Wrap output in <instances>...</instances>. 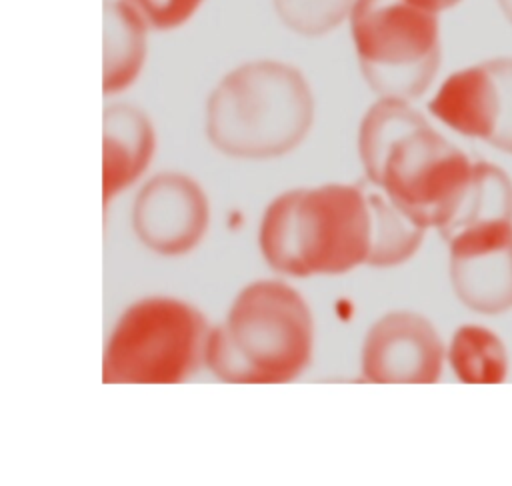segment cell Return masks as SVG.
Instances as JSON below:
<instances>
[{
  "mask_svg": "<svg viewBox=\"0 0 512 486\" xmlns=\"http://www.w3.org/2000/svg\"><path fill=\"white\" fill-rule=\"evenodd\" d=\"M360 158L368 180L424 228H442L452 218L474 166L398 98H382L366 112Z\"/></svg>",
  "mask_w": 512,
  "mask_h": 486,
  "instance_id": "obj_1",
  "label": "cell"
},
{
  "mask_svg": "<svg viewBox=\"0 0 512 486\" xmlns=\"http://www.w3.org/2000/svg\"><path fill=\"white\" fill-rule=\"evenodd\" d=\"M258 240L278 272H348L368 262L374 250L376 186L328 184L286 192L268 206Z\"/></svg>",
  "mask_w": 512,
  "mask_h": 486,
  "instance_id": "obj_2",
  "label": "cell"
},
{
  "mask_svg": "<svg viewBox=\"0 0 512 486\" xmlns=\"http://www.w3.org/2000/svg\"><path fill=\"white\" fill-rule=\"evenodd\" d=\"M312 334L306 300L288 284L262 280L246 286L210 332L206 362L226 382H286L308 366Z\"/></svg>",
  "mask_w": 512,
  "mask_h": 486,
  "instance_id": "obj_3",
  "label": "cell"
},
{
  "mask_svg": "<svg viewBox=\"0 0 512 486\" xmlns=\"http://www.w3.org/2000/svg\"><path fill=\"white\" fill-rule=\"evenodd\" d=\"M314 116L306 78L282 62H250L230 72L212 92L206 132L236 158H272L302 142Z\"/></svg>",
  "mask_w": 512,
  "mask_h": 486,
  "instance_id": "obj_4",
  "label": "cell"
},
{
  "mask_svg": "<svg viewBox=\"0 0 512 486\" xmlns=\"http://www.w3.org/2000/svg\"><path fill=\"white\" fill-rule=\"evenodd\" d=\"M438 12L422 0H356L352 38L362 74L382 98L412 100L440 66Z\"/></svg>",
  "mask_w": 512,
  "mask_h": 486,
  "instance_id": "obj_5",
  "label": "cell"
},
{
  "mask_svg": "<svg viewBox=\"0 0 512 486\" xmlns=\"http://www.w3.org/2000/svg\"><path fill=\"white\" fill-rule=\"evenodd\" d=\"M204 316L176 298H146L118 320L104 352L102 380L170 384L188 378L206 358Z\"/></svg>",
  "mask_w": 512,
  "mask_h": 486,
  "instance_id": "obj_6",
  "label": "cell"
},
{
  "mask_svg": "<svg viewBox=\"0 0 512 486\" xmlns=\"http://www.w3.org/2000/svg\"><path fill=\"white\" fill-rule=\"evenodd\" d=\"M428 110L452 130L512 154V58H494L454 72Z\"/></svg>",
  "mask_w": 512,
  "mask_h": 486,
  "instance_id": "obj_7",
  "label": "cell"
},
{
  "mask_svg": "<svg viewBox=\"0 0 512 486\" xmlns=\"http://www.w3.org/2000/svg\"><path fill=\"white\" fill-rule=\"evenodd\" d=\"M450 242V278L462 304L480 314L512 308V222L468 228Z\"/></svg>",
  "mask_w": 512,
  "mask_h": 486,
  "instance_id": "obj_8",
  "label": "cell"
},
{
  "mask_svg": "<svg viewBox=\"0 0 512 486\" xmlns=\"http://www.w3.org/2000/svg\"><path fill=\"white\" fill-rule=\"evenodd\" d=\"M208 216L202 188L184 174L166 172L140 190L134 204V230L148 248L178 256L202 240Z\"/></svg>",
  "mask_w": 512,
  "mask_h": 486,
  "instance_id": "obj_9",
  "label": "cell"
},
{
  "mask_svg": "<svg viewBox=\"0 0 512 486\" xmlns=\"http://www.w3.org/2000/svg\"><path fill=\"white\" fill-rule=\"evenodd\" d=\"M442 358V340L424 316L392 312L366 334L362 370L372 382H436Z\"/></svg>",
  "mask_w": 512,
  "mask_h": 486,
  "instance_id": "obj_10",
  "label": "cell"
},
{
  "mask_svg": "<svg viewBox=\"0 0 512 486\" xmlns=\"http://www.w3.org/2000/svg\"><path fill=\"white\" fill-rule=\"evenodd\" d=\"M156 138L146 114L116 104L104 112V202L130 186L150 164Z\"/></svg>",
  "mask_w": 512,
  "mask_h": 486,
  "instance_id": "obj_11",
  "label": "cell"
},
{
  "mask_svg": "<svg viewBox=\"0 0 512 486\" xmlns=\"http://www.w3.org/2000/svg\"><path fill=\"white\" fill-rule=\"evenodd\" d=\"M146 58V22L126 2L104 4V92L128 88Z\"/></svg>",
  "mask_w": 512,
  "mask_h": 486,
  "instance_id": "obj_12",
  "label": "cell"
},
{
  "mask_svg": "<svg viewBox=\"0 0 512 486\" xmlns=\"http://www.w3.org/2000/svg\"><path fill=\"white\" fill-rule=\"evenodd\" d=\"M490 222H512V180L490 162H474L468 186L440 232L452 240L468 228Z\"/></svg>",
  "mask_w": 512,
  "mask_h": 486,
  "instance_id": "obj_13",
  "label": "cell"
},
{
  "mask_svg": "<svg viewBox=\"0 0 512 486\" xmlns=\"http://www.w3.org/2000/svg\"><path fill=\"white\" fill-rule=\"evenodd\" d=\"M454 374L468 384H498L508 376V354L500 336L484 326H462L450 344Z\"/></svg>",
  "mask_w": 512,
  "mask_h": 486,
  "instance_id": "obj_14",
  "label": "cell"
},
{
  "mask_svg": "<svg viewBox=\"0 0 512 486\" xmlns=\"http://www.w3.org/2000/svg\"><path fill=\"white\" fill-rule=\"evenodd\" d=\"M356 0H274L282 22L298 34L318 36L338 26Z\"/></svg>",
  "mask_w": 512,
  "mask_h": 486,
  "instance_id": "obj_15",
  "label": "cell"
},
{
  "mask_svg": "<svg viewBox=\"0 0 512 486\" xmlns=\"http://www.w3.org/2000/svg\"><path fill=\"white\" fill-rule=\"evenodd\" d=\"M146 24L158 30L182 26L202 4V0H126Z\"/></svg>",
  "mask_w": 512,
  "mask_h": 486,
  "instance_id": "obj_16",
  "label": "cell"
},
{
  "mask_svg": "<svg viewBox=\"0 0 512 486\" xmlns=\"http://www.w3.org/2000/svg\"><path fill=\"white\" fill-rule=\"evenodd\" d=\"M430 10L434 12H440V10H446V8H452L454 4L462 2V0H422Z\"/></svg>",
  "mask_w": 512,
  "mask_h": 486,
  "instance_id": "obj_17",
  "label": "cell"
},
{
  "mask_svg": "<svg viewBox=\"0 0 512 486\" xmlns=\"http://www.w3.org/2000/svg\"><path fill=\"white\" fill-rule=\"evenodd\" d=\"M502 12L506 14V18L512 22V0H498Z\"/></svg>",
  "mask_w": 512,
  "mask_h": 486,
  "instance_id": "obj_18",
  "label": "cell"
}]
</instances>
